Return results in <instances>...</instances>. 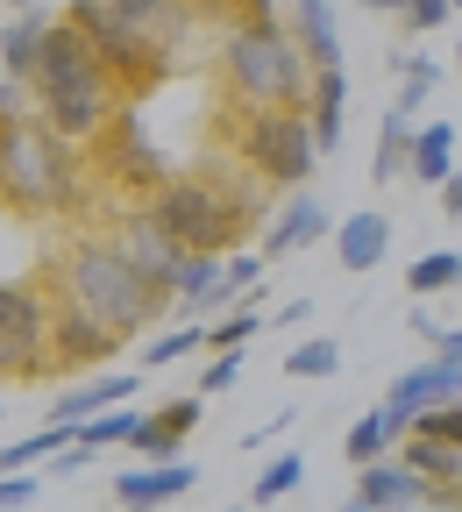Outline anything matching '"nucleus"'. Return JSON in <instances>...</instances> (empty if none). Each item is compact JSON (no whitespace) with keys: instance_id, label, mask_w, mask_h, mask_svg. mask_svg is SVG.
Masks as SVG:
<instances>
[{"instance_id":"19","label":"nucleus","mask_w":462,"mask_h":512,"mask_svg":"<svg viewBox=\"0 0 462 512\" xmlns=\"http://www.w3.org/2000/svg\"><path fill=\"white\" fill-rule=\"evenodd\" d=\"M50 29H57V22H50V15H36V8H29V15H15L8 29H0V79H22V86H29V79H36V64H43Z\"/></svg>"},{"instance_id":"16","label":"nucleus","mask_w":462,"mask_h":512,"mask_svg":"<svg viewBox=\"0 0 462 512\" xmlns=\"http://www.w3.org/2000/svg\"><path fill=\"white\" fill-rule=\"evenodd\" d=\"M384 249H391V221H384L377 207H363V214H342V228H335V264H342L349 278L377 271V264H384Z\"/></svg>"},{"instance_id":"31","label":"nucleus","mask_w":462,"mask_h":512,"mask_svg":"<svg viewBox=\"0 0 462 512\" xmlns=\"http://www.w3.org/2000/svg\"><path fill=\"white\" fill-rule=\"evenodd\" d=\"M256 299H263V292L235 299V313H228V320H207V356H214V349H242V342H249V335L263 328V313H256Z\"/></svg>"},{"instance_id":"36","label":"nucleus","mask_w":462,"mask_h":512,"mask_svg":"<svg viewBox=\"0 0 462 512\" xmlns=\"http://www.w3.org/2000/svg\"><path fill=\"white\" fill-rule=\"evenodd\" d=\"M391 64H399V79H420V86H441V79H448V64H441L434 50H413V43H399V57H391Z\"/></svg>"},{"instance_id":"34","label":"nucleus","mask_w":462,"mask_h":512,"mask_svg":"<svg viewBox=\"0 0 462 512\" xmlns=\"http://www.w3.org/2000/svg\"><path fill=\"white\" fill-rule=\"evenodd\" d=\"M406 328H413V335H420V342H427L434 356H448V363H462V328H441V320H434L427 306H420V313L406 320Z\"/></svg>"},{"instance_id":"2","label":"nucleus","mask_w":462,"mask_h":512,"mask_svg":"<svg viewBox=\"0 0 462 512\" xmlns=\"http://www.w3.org/2000/svg\"><path fill=\"white\" fill-rule=\"evenodd\" d=\"M43 285H50V299H72V306L100 313L107 328H121V335H143L150 320L164 313V299H157L150 278L121 256L114 235H79L72 249H57L50 264H43Z\"/></svg>"},{"instance_id":"1","label":"nucleus","mask_w":462,"mask_h":512,"mask_svg":"<svg viewBox=\"0 0 462 512\" xmlns=\"http://www.w3.org/2000/svg\"><path fill=\"white\" fill-rule=\"evenodd\" d=\"M150 214L164 221V235L192 256H228L242 249L256 228H271V200H256V178L235 171V178H214V171H171L157 192H150Z\"/></svg>"},{"instance_id":"12","label":"nucleus","mask_w":462,"mask_h":512,"mask_svg":"<svg viewBox=\"0 0 462 512\" xmlns=\"http://www.w3.org/2000/svg\"><path fill=\"white\" fill-rule=\"evenodd\" d=\"M342 221H335V207H327V200H306V192H299V200H285L278 214H271V228H263V242H256V256H263V264H271V256H299V249H313L320 235H335Z\"/></svg>"},{"instance_id":"5","label":"nucleus","mask_w":462,"mask_h":512,"mask_svg":"<svg viewBox=\"0 0 462 512\" xmlns=\"http://www.w3.org/2000/svg\"><path fill=\"white\" fill-rule=\"evenodd\" d=\"M228 143H235V164L249 178L285 185V192H299L313 178V164H320L306 107H235L228 100Z\"/></svg>"},{"instance_id":"28","label":"nucleus","mask_w":462,"mask_h":512,"mask_svg":"<svg viewBox=\"0 0 462 512\" xmlns=\"http://www.w3.org/2000/svg\"><path fill=\"white\" fill-rule=\"evenodd\" d=\"M299 484H306V456H299V448H278V456H271V463L256 470V484H249V505L263 512V505H278V498H292Z\"/></svg>"},{"instance_id":"20","label":"nucleus","mask_w":462,"mask_h":512,"mask_svg":"<svg viewBox=\"0 0 462 512\" xmlns=\"http://www.w3.org/2000/svg\"><path fill=\"white\" fill-rule=\"evenodd\" d=\"M221 264L228 256H192L185 249V264L171 271V306H192V313H214V306H228V285H221Z\"/></svg>"},{"instance_id":"21","label":"nucleus","mask_w":462,"mask_h":512,"mask_svg":"<svg viewBox=\"0 0 462 512\" xmlns=\"http://www.w3.org/2000/svg\"><path fill=\"white\" fill-rule=\"evenodd\" d=\"M455 143H462V136H455V121H420V128H413V171H406V178L441 192V185L462 171V164H455Z\"/></svg>"},{"instance_id":"44","label":"nucleus","mask_w":462,"mask_h":512,"mask_svg":"<svg viewBox=\"0 0 462 512\" xmlns=\"http://www.w3.org/2000/svg\"><path fill=\"white\" fill-rule=\"evenodd\" d=\"M363 8H370V15H391V22H406V15H413V0H363Z\"/></svg>"},{"instance_id":"30","label":"nucleus","mask_w":462,"mask_h":512,"mask_svg":"<svg viewBox=\"0 0 462 512\" xmlns=\"http://www.w3.org/2000/svg\"><path fill=\"white\" fill-rule=\"evenodd\" d=\"M200 349H207V320H185V328H164L143 349V370H171L178 356H200Z\"/></svg>"},{"instance_id":"49","label":"nucleus","mask_w":462,"mask_h":512,"mask_svg":"<svg viewBox=\"0 0 462 512\" xmlns=\"http://www.w3.org/2000/svg\"><path fill=\"white\" fill-rule=\"evenodd\" d=\"M455 79H462V36H455Z\"/></svg>"},{"instance_id":"46","label":"nucleus","mask_w":462,"mask_h":512,"mask_svg":"<svg viewBox=\"0 0 462 512\" xmlns=\"http://www.w3.org/2000/svg\"><path fill=\"white\" fill-rule=\"evenodd\" d=\"M342 512H377V505H363V498H356V491H349V505H342Z\"/></svg>"},{"instance_id":"3","label":"nucleus","mask_w":462,"mask_h":512,"mask_svg":"<svg viewBox=\"0 0 462 512\" xmlns=\"http://www.w3.org/2000/svg\"><path fill=\"white\" fill-rule=\"evenodd\" d=\"M221 86L235 107H313V57L292 22H228L221 36Z\"/></svg>"},{"instance_id":"10","label":"nucleus","mask_w":462,"mask_h":512,"mask_svg":"<svg viewBox=\"0 0 462 512\" xmlns=\"http://www.w3.org/2000/svg\"><path fill=\"white\" fill-rule=\"evenodd\" d=\"M114 242H121V256H128V264H136V271L150 278V292L171 306V271L185 264V249L164 235V221H157L150 207H128V214L114 221Z\"/></svg>"},{"instance_id":"42","label":"nucleus","mask_w":462,"mask_h":512,"mask_svg":"<svg viewBox=\"0 0 462 512\" xmlns=\"http://www.w3.org/2000/svg\"><path fill=\"white\" fill-rule=\"evenodd\" d=\"M427 93H434V86H420V79H406V86H399V100H391V107H406V114L420 121V107H427Z\"/></svg>"},{"instance_id":"7","label":"nucleus","mask_w":462,"mask_h":512,"mask_svg":"<svg viewBox=\"0 0 462 512\" xmlns=\"http://www.w3.org/2000/svg\"><path fill=\"white\" fill-rule=\"evenodd\" d=\"M64 22L86 36V50L107 64V79H114L121 93H157V86L171 79V50L150 43L143 29H128L107 0H72V8H64Z\"/></svg>"},{"instance_id":"39","label":"nucleus","mask_w":462,"mask_h":512,"mask_svg":"<svg viewBox=\"0 0 462 512\" xmlns=\"http://www.w3.org/2000/svg\"><path fill=\"white\" fill-rule=\"evenodd\" d=\"M292 427H299V413H292V406H285V413H278V420H271V427H249V434H242V456H256V448H278V441H285V434H292Z\"/></svg>"},{"instance_id":"38","label":"nucleus","mask_w":462,"mask_h":512,"mask_svg":"<svg viewBox=\"0 0 462 512\" xmlns=\"http://www.w3.org/2000/svg\"><path fill=\"white\" fill-rule=\"evenodd\" d=\"M36 491H43V470H8L0 477V512H29Z\"/></svg>"},{"instance_id":"22","label":"nucleus","mask_w":462,"mask_h":512,"mask_svg":"<svg viewBox=\"0 0 462 512\" xmlns=\"http://www.w3.org/2000/svg\"><path fill=\"white\" fill-rule=\"evenodd\" d=\"M313 143L320 157H335L342 150V121H349V79H342V64H327V72H313Z\"/></svg>"},{"instance_id":"27","label":"nucleus","mask_w":462,"mask_h":512,"mask_svg":"<svg viewBox=\"0 0 462 512\" xmlns=\"http://www.w3.org/2000/svg\"><path fill=\"white\" fill-rule=\"evenodd\" d=\"M391 441H399L391 413H384V406H370V413H363V420H356V427L342 434V456H349V463L363 470V463H384V456H391Z\"/></svg>"},{"instance_id":"6","label":"nucleus","mask_w":462,"mask_h":512,"mask_svg":"<svg viewBox=\"0 0 462 512\" xmlns=\"http://www.w3.org/2000/svg\"><path fill=\"white\" fill-rule=\"evenodd\" d=\"M8 192L29 214H64L79 207V143L57 136L50 121H15L8 128Z\"/></svg>"},{"instance_id":"15","label":"nucleus","mask_w":462,"mask_h":512,"mask_svg":"<svg viewBox=\"0 0 462 512\" xmlns=\"http://www.w3.org/2000/svg\"><path fill=\"white\" fill-rule=\"evenodd\" d=\"M136 399V370H100V377H79L72 392H57L50 399V420H93V413H114V406H128Z\"/></svg>"},{"instance_id":"50","label":"nucleus","mask_w":462,"mask_h":512,"mask_svg":"<svg viewBox=\"0 0 462 512\" xmlns=\"http://www.w3.org/2000/svg\"><path fill=\"white\" fill-rule=\"evenodd\" d=\"M448 8H455V15H462V0H448Z\"/></svg>"},{"instance_id":"47","label":"nucleus","mask_w":462,"mask_h":512,"mask_svg":"<svg viewBox=\"0 0 462 512\" xmlns=\"http://www.w3.org/2000/svg\"><path fill=\"white\" fill-rule=\"evenodd\" d=\"M0 8H15V15H29V8H36V0H0Z\"/></svg>"},{"instance_id":"33","label":"nucleus","mask_w":462,"mask_h":512,"mask_svg":"<svg viewBox=\"0 0 462 512\" xmlns=\"http://www.w3.org/2000/svg\"><path fill=\"white\" fill-rule=\"evenodd\" d=\"M235 384H242V349H214L207 370H200V399H221V392H235Z\"/></svg>"},{"instance_id":"26","label":"nucleus","mask_w":462,"mask_h":512,"mask_svg":"<svg viewBox=\"0 0 462 512\" xmlns=\"http://www.w3.org/2000/svg\"><path fill=\"white\" fill-rule=\"evenodd\" d=\"M399 463H406V470H420L427 484H462V441L406 434V441H399Z\"/></svg>"},{"instance_id":"45","label":"nucleus","mask_w":462,"mask_h":512,"mask_svg":"<svg viewBox=\"0 0 462 512\" xmlns=\"http://www.w3.org/2000/svg\"><path fill=\"white\" fill-rule=\"evenodd\" d=\"M0 185H8V128H0Z\"/></svg>"},{"instance_id":"37","label":"nucleus","mask_w":462,"mask_h":512,"mask_svg":"<svg viewBox=\"0 0 462 512\" xmlns=\"http://www.w3.org/2000/svg\"><path fill=\"white\" fill-rule=\"evenodd\" d=\"M221 285H228V299L263 292V256H228V264H221Z\"/></svg>"},{"instance_id":"23","label":"nucleus","mask_w":462,"mask_h":512,"mask_svg":"<svg viewBox=\"0 0 462 512\" xmlns=\"http://www.w3.org/2000/svg\"><path fill=\"white\" fill-rule=\"evenodd\" d=\"M292 36L313 57V72L342 64V29H335V0H292Z\"/></svg>"},{"instance_id":"43","label":"nucleus","mask_w":462,"mask_h":512,"mask_svg":"<svg viewBox=\"0 0 462 512\" xmlns=\"http://www.w3.org/2000/svg\"><path fill=\"white\" fill-rule=\"evenodd\" d=\"M441 214H448V221H462V171L441 185Z\"/></svg>"},{"instance_id":"32","label":"nucleus","mask_w":462,"mask_h":512,"mask_svg":"<svg viewBox=\"0 0 462 512\" xmlns=\"http://www.w3.org/2000/svg\"><path fill=\"white\" fill-rule=\"evenodd\" d=\"M285 370H292V377H335V370H342V342H335V335H306V342L285 356Z\"/></svg>"},{"instance_id":"9","label":"nucleus","mask_w":462,"mask_h":512,"mask_svg":"<svg viewBox=\"0 0 462 512\" xmlns=\"http://www.w3.org/2000/svg\"><path fill=\"white\" fill-rule=\"evenodd\" d=\"M462 399V363H448V356H427L420 370H399L391 377V392H384V413H391V427H399V441L420 427V413H434V406H455Z\"/></svg>"},{"instance_id":"8","label":"nucleus","mask_w":462,"mask_h":512,"mask_svg":"<svg viewBox=\"0 0 462 512\" xmlns=\"http://www.w3.org/2000/svg\"><path fill=\"white\" fill-rule=\"evenodd\" d=\"M50 320H57V299L50 285L36 278H0V377H36L50 370Z\"/></svg>"},{"instance_id":"40","label":"nucleus","mask_w":462,"mask_h":512,"mask_svg":"<svg viewBox=\"0 0 462 512\" xmlns=\"http://www.w3.org/2000/svg\"><path fill=\"white\" fill-rule=\"evenodd\" d=\"M448 15H455V8H448V0H413V15H406L399 29H413V36H427V29H448Z\"/></svg>"},{"instance_id":"17","label":"nucleus","mask_w":462,"mask_h":512,"mask_svg":"<svg viewBox=\"0 0 462 512\" xmlns=\"http://www.w3.org/2000/svg\"><path fill=\"white\" fill-rule=\"evenodd\" d=\"M107 8L128 22V29H143L150 43H164L171 57H178V43H185V29L200 22V8L192 0H107Z\"/></svg>"},{"instance_id":"35","label":"nucleus","mask_w":462,"mask_h":512,"mask_svg":"<svg viewBox=\"0 0 462 512\" xmlns=\"http://www.w3.org/2000/svg\"><path fill=\"white\" fill-rule=\"evenodd\" d=\"M200 22H271V0H192Z\"/></svg>"},{"instance_id":"29","label":"nucleus","mask_w":462,"mask_h":512,"mask_svg":"<svg viewBox=\"0 0 462 512\" xmlns=\"http://www.w3.org/2000/svg\"><path fill=\"white\" fill-rule=\"evenodd\" d=\"M462 285V249H427L406 264V292L413 299H434V292H455Z\"/></svg>"},{"instance_id":"14","label":"nucleus","mask_w":462,"mask_h":512,"mask_svg":"<svg viewBox=\"0 0 462 512\" xmlns=\"http://www.w3.org/2000/svg\"><path fill=\"white\" fill-rule=\"evenodd\" d=\"M200 427V392L192 399H171V406H157V413H143V427H136V456L143 463H178V448H185V434Z\"/></svg>"},{"instance_id":"13","label":"nucleus","mask_w":462,"mask_h":512,"mask_svg":"<svg viewBox=\"0 0 462 512\" xmlns=\"http://www.w3.org/2000/svg\"><path fill=\"white\" fill-rule=\"evenodd\" d=\"M192 484V463L178 456V463H143V470H128V477H114V505L121 512H164L171 498H185Z\"/></svg>"},{"instance_id":"18","label":"nucleus","mask_w":462,"mask_h":512,"mask_svg":"<svg viewBox=\"0 0 462 512\" xmlns=\"http://www.w3.org/2000/svg\"><path fill=\"white\" fill-rule=\"evenodd\" d=\"M356 498H363V505H377V512H406V505H420V498H427V477L384 456V463H363V470H356Z\"/></svg>"},{"instance_id":"25","label":"nucleus","mask_w":462,"mask_h":512,"mask_svg":"<svg viewBox=\"0 0 462 512\" xmlns=\"http://www.w3.org/2000/svg\"><path fill=\"white\" fill-rule=\"evenodd\" d=\"M72 420H50V427H36V434H15V441H0V477L8 470H43V463H57L64 448H72Z\"/></svg>"},{"instance_id":"11","label":"nucleus","mask_w":462,"mask_h":512,"mask_svg":"<svg viewBox=\"0 0 462 512\" xmlns=\"http://www.w3.org/2000/svg\"><path fill=\"white\" fill-rule=\"evenodd\" d=\"M128 335L107 328L100 313L72 306V299H57V320H50V370H86V363H107Z\"/></svg>"},{"instance_id":"24","label":"nucleus","mask_w":462,"mask_h":512,"mask_svg":"<svg viewBox=\"0 0 462 512\" xmlns=\"http://www.w3.org/2000/svg\"><path fill=\"white\" fill-rule=\"evenodd\" d=\"M413 114L406 107H384V121H377V150H370V178L377 185H399L406 171H413Z\"/></svg>"},{"instance_id":"41","label":"nucleus","mask_w":462,"mask_h":512,"mask_svg":"<svg viewBox=\"0 0 462 512\" xmlns=\"http://www.w3.org/2000/svg\"><path fill=\"white\" fill-rule=\"evenodd\" d=\"M306 320H313V299H292L285 313H271V328H292V335H299V328H306Z\"/></svg>"},{"instance_id":"48","label":"nucleus","mask_w":462,"mask_h":512,"mask_svg":"<svg viewBox=\"0 0 462 512\" xmlns=\"http://www.w3.org/2000/svg\"><path fill=\"white\" fill-rule=\"evenodd\" d=\"M406 512H448V505H427V498H420V505H406Z\"/></svg>"},{"instance_id":"4","label":"nucleus","mask_w":462,"mask_h":512,"mask_svg":"<svg viewBox=\"0 0 462 512\" xmlns=\"http://www.w3.org/2000/svg\"><path fill=\"white\" fill-rule=\"evenodd\" d=\"M36 107L43 121L57 128V136H72V143H100L107 136V121H114V79H107V64L86 50V36L72 22H57L50 43H43V64H36Z\"/></svg>"}]
</instances>
